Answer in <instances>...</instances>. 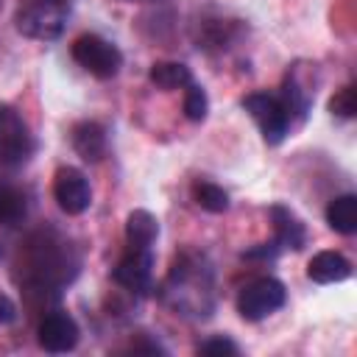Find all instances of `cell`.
<instances>
[{"instance_id": "1", "label": "cell", "mask_w": 357, "mask_h": 357, "mask_svg": "<svg viewBox=\"0 0 357 357\" xmlns=\"http://www.w3.org/2000/svg\"><path fill=\"white\" fill-rule=\"evenodd\" d=\"M22 268V293L28 296L31 307L56 301L61 287L78 276L81 257L75 245L53 229L33 231L20 251Z\"/></svg>"}, {"instance_id": "2", "label": "cell", "mask_w": 357, "mask_h": 357, "mask_svg": "<svg viewBox=\"0 0 357 357\" xmlns=\"http://www.w3.org/2000/svg\"><path fill=\"white\" fill-rule=\"evenodd\" d=\"M212 265L206 262L204 254L195 251H184L176 257L167 279H165V290L162 298L178 310L181 315H192V318H206L212 312Z\"/></svg>"}, {"instance_id": "3", "label": "cell", "mask_w": 357, "mask_h": 357, "mask_svg": "<svg viewBox=\"0 0 357 357\" xmlns=\"http://www.w3.org/2000/svg\"><path fill=\"white\" fill-rule=\"evenodd\" d=\"M70 20L67 0H20L14 8V28L25 39L53 42L64 33Z\"/></svg>"}, {"instance_id": "4", "label": "cell", "mask_w": 357, "mask_h": 357, "mask_svg": "<svg viewBox=\"0 0 357 357\" xmlns=\"http://www.w3.org/2000/svg\"><path fill=\"white\" fill-rule=\"evenodd\" d=\"M33 153L36 137L31 134V126L14 106L0 103V167H22Z\"/></svg>"}, {"instance_id": "5", "label": "cell", "mask_w": 357, "mask_h": 357, "mask_svg": "<svg viewBox=\"0 0 357 357\" xmlns=\"http://www.w3.org/2000/svg\"><path fill=\"white\" fill-rule=\"evenodd\" d=\"M287 301V287L276 276H257L237 293V312L243 321H265Z\"/></svg>"}, {"instance_id": "6", "label": "cell", "mask_w": 357, "mask_h": 357, "mask_svg": "<svg viewBox=\"0 0 357 357\" xmlns=\"http://www.w3.org/2000/svg\"><path fill=\"white\" fill-rule=\"evenodd\" d=\"M73 59L78 61V67H84L89 75L106 81V78H114L123 67V53L114 42L98 36V33H81L73 47H70Z\"/></svg>"}, {"instance_id": "7", "label": "cell", "mask_w": 357, "mask_h": 357, "mask_svg": "<svg viewBox=\"0 0 357 357\" xmlns=\"http://www.w3.org/2000/svg\"><path fill=\"white\" fill-rule=\"evenodd\" d=\"M243 109L251 114V120L257 123V128H259V134H262V139L268 145H279L287 137L290 126H293V120H290V114H287V109H284L279 95L251 92V95L243 98Z\"/></svg>"}, {"instance_id": "8", "label": "cell", "mask_w": 357, "mask_h": 357, "mask_svg": "<svg viewBox=\"0 0 357 357\" xmlns=\"http://www.w3.org/2000/svg\"><path fill=\"white\" fill-rule=\"evenodd\" d=\"M53 198L67 215H84L92 204V187H89V178L84 176V170H78L73 165L59 167L53 176Z\"/></svg>"}, {"instance_id": "9", "label": "cell", "mask_w": 357, "mask_h": 357, "mask_svg": "<svg viewBox=\"0 0 357 357\" xmlns=\"http://www.w3.org/2000/svg\"><path fill=\"white\" fill-rule=\"evenodd\" d=\"M78 337H81V329H78L75 318L64 310H50L36 326V340L50 354L73 351L78 346Z\"/></svg>"}, {"instance_id": "10", "label": "cell", "mask_w": 357, "mask_h": 357, "mask_svg": "<svg viewBox=\"0 0 357 357\" xmlns=\"http://www.w3.org/2000/svg\"><path fill=\"white\" fill-rule=\"evenodd\" d=\"M112 279L128 293H148L153 287V254L151 248H131L112 271Z\"/></svg>"}, {"instance_id": "11", "label": "cell", "mask_w": 357, "mask_h": 357, "mask_svg": "<svg viewBox=\"0 0 357 357\" xmlns=\"http://www.w3.org/2000/svg\"><path fill=\"white\" fill-rule=\"evenodd\" d=\"M279 98H282V103H284L290 120H298V123H301V120L307 117V112H310V106H312V100H315V89H312V84H310V78H307V67H304V64H293V67L287 70Z\"/></svg>"}, {"instance_id": "12", "label": "cell", "mask_w": 357, "mask_h": 357, "mask_svg": "<svg viewBox=\"0 0 357 357\" xmlns=\"http://www.w3.org/2000/svg\"><path fill=\"white\" fill-rule=\"evenodd\" d=\"M271 223H273V243L279 248H290V251H301L307 245V229L301 223V218L284 206V204H273L268 209Z\"/></svg>"}, {"instance_id": "13", "label": "cell", "mask_w": 357, "mask_h": 357, "mask_svg": "<svg viewBox=\"0 0 357 357\" xmlns=\"http://www.w3.org/2000/svg\"><path fill=\"white\" fill-rule=\"evenodd\" d=\"M70 142H73V151L84 162H100L106 156V128L95 120L75 123L70 131Z\"/></svg>"}, {"instance_id": "14", "label": "cell", "mask_w": 357, "mask_h": 357, "mask_svg": "<svg viewBox=\"0 0 357 357\" xmlns=\"http://www.w3.org/2000/svg\"><path fill=\"white\" fill-rule=\"evenodd\" d=\"M307 276L318 284H335L351 276V262L337 251H318L307 265Z\"/></svg>"}, {"instance_id": "15", "label": "cell", "mask_w": 357, "mask_h": 357, "mask_svg": "<svg viewBox=\"0 0 357 357\" xmlns=\"http://www.w3.org/2000/svg\"><path fill=\"white\" fill-rule=\"evenodd\" d=\"M159 237V220L148 209H131L126 218V240L131 248H151Z\"/></svg>"}, {"instance_id": "16", "label": "cell", "mask_w": 357, "mask_h": 357, "mask_svg": "<svg viewBox=\"0 0 357 357\" xmlns=\"http://www.w3.org/2000/svg\"><path fill=\"white\" fill-rule=\"evenodd\" d=\"M148 81L162 92H173V89L190 86L192 84V73L181 61H153L151 70H148Z\"/></svg>"}, {"instance_id": "17", "label": "cell", "mask_w": 357, "mask_h": 357, "mask_svg": "<svg viewBox=\"0 0 357 357\" xmlns=\"http://www.w3.org/2000/svg\"><path fill=\"white\" fill-rule=\"evenodd\" d=\"M326 223L337 234H354L357 231V195L346 192L329 201L326 206Z\"/></svg>"}, {"instance_id": "18", "label": "cell", "mask_w": 357, "mask_h": 357, "mask_svg": "<svg viewBox=\"0 0 357 357\" xmlns=\"http://www.w3.org/2000/svg\"><path fill=\"white\" fill-rule=\"evenodd\" d=\"M25 212H28L25 192L17 184L0 178V223H6V226L8 223H17V220L25 218Z\"/></svg>"}, {"instance_id": "19", "label": "cell", "mask_w": 357, "mask_h": 357, "mask_svg": "<svg viewBox=\"0 0 357 357\" xmlns=\"http://www.w3.org/2000/svg\"><path fill=\"white\" fill-rule=\"evenodd\" d=\"M192 201H195L201 209L212 212V215H220V212L229 209V192H226L220 184L206 181V178H198V181L192 184Z\"/></svg>"}, {"instance_id": "20", "label": "cell", "mask_w": 357, "mask_h": 357, "mask_svg": "<svg viewBox=\"0 0 357 357\" xmlns=\"http://www.w3.org/2000/svg\"><path fill=\"white\" fill-rule=\"evenodd\" d=\"M181 109H184V117H187L190 123L206 120V114H209V98H206L204 86L190 84L187 92H184V106H181Z\"/></svg>"}, {"instance_id": "21", "label": "cell", "mask_w": 357, "mask_h": 357, "mask_svg": "<svg viewBox=\"0 0 357 357\" xmlns=\"http://www.w3.org/2000/svg\"><path fill=\"white\" fill-rule=\"evenodd\" d=\"M329 112L337 114V117H354L357 114V98H354V84H346L340 86L332 98H329Z\"/></svg>"}, {"instance_id": "22", "label": "cell", "mask_w": 357, "mask_h": 357, "mask_svg": "<svg viewBox=\"0 0 357 357\" xmlns=\"http://www.w3.org/2000/svg\"><path fill=\"white\" fill-rule=\"evenodd\" d=\"M237 351H240V346L226 335H218V337L198 343V354H237Z\"/></svg>"}, {"instance_id": "23", "label": "cell", "mask_w": 357, "mask_h": 357, "mask_svg": "<svg viewBox=\"0 0 357 357\" xmlns=\"http://www.w3.org/2000/svg\"><path fill=\"white\" fill-rule=\"evenodd\" d=\"M17 318V304L0 293V324H11Z\"/></svg>"}, {"instance_id": "24", "label": "cell", "mask_w": 357, "mask_h": 357, "mask_svg": "<svg viewBox=\"0 0 357 357\" xmlns=\"http://www.w3.org/2000/svg\"><path fill=\"white\" fill-rule=\"evenodd\" d=\"M131 351H151V354H165V349L159 343H134L131 340Z\"/></svg>"}, {"instance_id": "25", "label": "cell", "mask_w": 357, "mask_h": 357, "mask_svg": "<svg viewBox=\"0 0 357 357\" xmlns=\"http://www.w3.org/2000/svg\"><path fill=\"white\" fill-rule=\"evenodd\" d=\"M0 257H3V248H0Z\"/></svg>"}]
</instances>
